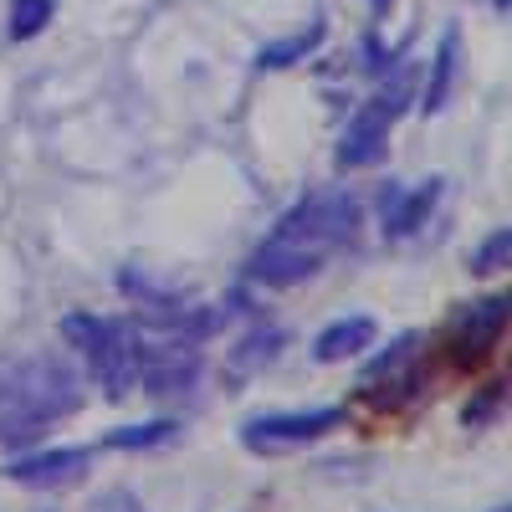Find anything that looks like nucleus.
I'll return each mask as SVG.
<instances>
[{
    "mask_svg": "<svg viewBox=\"0 0 512 512\" xmlns=\"http://www.w3.org/2000/svg\"><path fill=\"white\" fill-rule=\"evenodd\" d=\"M441 190H446L441 175L420 180V185H395V190H384V205H379V226H384V236H390V241L415 236L425 221H431V210L441 205Z\"/></svg>",
    "mask_w": 512,
    "mask_h": 512,
    "instance_id": "10",
    "label": "nucleus"
},
{
    "mask_svg": "<svg viewBox=\"0 0 512 512\" xmlns=\"http://www.w3.org/2000/svg\"><path fill=\"white\" fill-rule=\"evenodd\" d=\"M456 67H461V31L451 26V31L441 36V47H436L431 82H425V103H420V113H425V118H436V113L451 103V88H456Z\"/></svg>",
    "mask_w": 512,
    "mask_h": 512,
    "instance_id": "14",
    "label": "nucleus"
},
{
    "mask_svg": "<svg viewBox=\"0 0 512 512\" xmlns=\"http://www.w3.org/2000/svg\"><path fill=\"white\" fill-rule=\"evenodd\" d=\"M497 512H507V507H497Z\"/></svg>",
    "mask_w": 512,
    "mask_h": 512,
    "instance_id": "23",
    "label": "nucleus"
},
{
    "mask_svg": "<svg viewBox=\"0 0 512 512\" xmlns=\"http://www.w3.org/2000/svg\"><path fill=\"white\" fill-rule=\"evenodd\" d=\"M410 103H415V72L400 57L390 72H384L379 93L344 128V139H338V149H333L338 169H369V164H379L384 159V144H390V128L410 113Z\"/></svg>",
    "mask_w": 512,
    "mask_h": 512,
    "instance_id": "3",
    "label": "nucleus"
},
{
    "mask_svg": "<svg viewBox=\"0 0 512 512\" xmlns=\"http://www.w3.org/2000/svg\"><path fill=\"white\" fill-rule=\"evenodd\" d=\"M390 6H395V0H369V11H379V16L390 11Z\"/></svg>",
    "mask_w": 512,
    "mask_h": 512,
    "instance_id": "21",
    "label": "nucleus"
},
{
    "mask_svg": "<svg viewBox=\"0 0 512 512\" xmlns=\"http://www.w3.org/2000/svg\"><path fill=\"white\" fill-rule=\"evenodd\" d=\"M323 262H328V256H323L318 246H308V241H297V236L272 231L262 246L251 251L246 277H251V282H262V287H297V282H308Z\"/></svg>",
    "mask_w": 512,
    "mask_h": 512,
    "instance_id": "8",
    "label": "nucleus"
},
{
    "mask_svg": "<svg viewBox=\"0 0 512 512\" xmlns=\"http://www.w3.org/2000/svg\"><path fill=\"white\" fill-rule=\"evenodd\" d=\"M502 400H507V384H502V379L482 384V390L472 395V405L461 410V425H466V431H482L487 420H497V415H502Z\"/></svg>",
    "mask_w": 512,
    "mask_h": 512,
    "instance_id": "17",
    "label": "nucleus"
},
{
    "mask_svg": "<svg viewBox=\"0 0 512 512\" xmlns=\"http://www.w3.org/2000/svg\"><path fill=\"white\" fill-rule=\"evenodd\" d=\"M277 349H282V328H272V323L241 333L236 349L226 354V384H241V379H251V374H262V369L277 359Z\"/></svg>",
    "mask_w": 512,
    "mask_h": 512,
    "instance_id": "12",
    "label": "nucleus"
},
{
    "mask_svg": "<svg viewBox=\"0 0 512 512\" xmlns=\"http://www.w3.org/2000/svg\"><path fill=\"white\" fill-rule=\"evenodd\" d=\"M88 461H93L88 446H52V451L16 456V461L6 466V477H11L16 487H41V492H52V487H72V482H82Z\"/></svg>",
    "mask_w": 512,
    "mask_h": 512,
    "instance_id": "9",
    "label": "nucleus"
},
{
    "mask_svg": "<svg viewBox=\"0 0 512 512\" xmlns=\"http://www.w3.org/2000/svg\"><path fill=\"white\" fill-rule=\"evenodd\" d=\"M82 405V374L62 354L0 364V446H31Z\"/></svg>",
    "mask_w": 512,
    "mask_h": 512,
    "instance_id": "1",
    "label": "nucleus"
},
{
    "mask_svg": "<svg viewBox=\"0 0 512 512\" xmlns=\"http://www.w3.org/2000/svg\"><path fill=\"white\" fill-rule=\"evenodd\" d=\"M98 512H144V507H139V497H134V492H113Z\"/></svg>",
    "mask_w": 512,
    "mask_h": 512,
    "instance_id": "20",
    "label": "nucleus"
},
{
    "mask_svg": "<svg viewBox=\"0 0 512 512\" xmlns=\"http://www.w3.org/2000/svg\"><path fill=\"white\" fill-rule=\"evenodd\" d=\"M47 21H52V0H11V36L16 41L41 36Z\"/></svg>",
    "mask_w": 512,
    "mask_h": 512,
    "instance_id": "18",
    "label": "nucleus"
},
{
    "mask_svg": "<svg viewBox=\"0 0 512 512\" xmlns=\"http://www.w3.org/2000/svg\"><path fill=\"white\" fill-rule=\"evenodd\" d=\"M318 47H323V21H308L303 31H292V36H282V41H272V47L256 52V67H262V72H282V67H297L303 57H313Z\"/></svg>",
    "mask_w": 512,
    "mask_h": 512,
    "instance_id": "15",
    "label": "nucleus"
},
{
    "mask_svg": "<svg viewBox=\"0 0 512 512\" xmlns=\"http://www.w3.org/2000/svg\"><path fill=\"white\" fill-rule=\"evenodd\" d=\"M507 256H512V231H507V226H497V231L472 251V272H477V277H492V272H502V267H507Z\"/></svg>",
    "mask_w": 512,
    "mask_h": 512,
    "instance_id": "19",
    "label": "nucleus"
},
{
    "mask_svg": "<svg viewBox=\"0 0 512 512\" xmlns=\"http://www.w3.org/2000/svg\"><path fill=\"white\" fill-rule=\"evenodd\" d=\"M344 425V405H318V410H277V415H256L241 425V446L256 456H277L292 446H308L328 431Z\"/></svg>",
    "mask_w": 512,
    "mask_h": 512,
    "instance_id": "5",
    "label": "nucleus"
},
{
    "mask_svg": "<svg viewBox=\"0 0 512 512\" xmlns=\"http://www.w3.org/2000/svg\"><path fill=\"white\" fill-rule=\"evenodd\" d=\"M277 231L318 246L323 256H333V251H344L359 236V200L349 190H338V185H323V190L297 200L287 216L277 221Z\"/></svg>",
    "mask_w": 512,
    "mask_h": 512,
    "instance_id": "4",
    "label": "nucleus"
},
{
    "mask_svg": "<svg viewBox=\"0 0 512 512\" xmlns=\"http://www.w3.org/2000/svg\"><path fill=\"white\" fill-rule=\"evenodd\" d=\"M369 344H374V318L354 313V318L328 323V328L313 338V359H318V364H344V359H354V354L369 349Z\"/></svg>",
    "mask_w": 512,
    "mask_h": 512,
    "instance_id": "13",
    "label": "nucleus"
},
{
    "mask_svg": "<svg viewBox=\"0 0 512 512\" xmlns=\"http://www.w3.org/2000/svg\"><path fill=\"white\" fill-rule=\"evenodd\" d=\"M425 384H431V374H425L420 349H415L410 359H400V364H390V369L359 379V400H364L374 415H395V410H405L410 400H420Z\"/></svg>",
    "mask_w": 512,
    "mask_h": 512,
    "instance_id": "11",
    "label": "nucleus"
},
{
    "mask_svg": "<svg viewBox=\"0 0 512 512\" xmlns=\"http://www.w3.org/2000/svg\"><path fill=\"white\" fill-rule=\"evenodd\" d=\"M62 338L82 354L88 379L103 390V400H123V395L139 390V333H134V323L103 318V313H67Z\"/></svg>",
    "mask_w": 512,
    "mask_h": 512,
    "instance_id": "2",
    "label": "nucleus"
},
{
    "mask_svg": "<svg viewBox=\"0 0 512 512\" xmlns=\"http://www.w3.org/2000/svg\"><path fill=\"white\" fill-rule=\"evenodd\" d=\"M492 6H497V16H507V11H512V0H492Z\"/></svg>",
    "mask_w": 512,
    "mask_h": 512,
    "instance_id": "22",
    "label": "nucleus"
},
{
    "mask_svg": "<svg viewBox=\"0 0 512 512\" xmlns=\"http://www.w3.org/2000/svg\"><path fill=\"white\" fill-rule=\"evenodd\" d=\"M169 436H175V420H139V425H118V431H108L103 446L108 451H149V446H159Z\"/></svg>",
    "mask_w": 512,
    "mask_h": 512,
    "instance_id": "16",
    "label": "nucleus"
},
{
    "mask_svg": "<svg viewBox=\"0 0 512 512\" xmlns=\"http://www.w3.org/2000/svg\"><path fill=\"white\" fill-rule=\"evenodd\" d=\"M200 379V349L195 338H185L180 328L164 338H139V384L149 395H185Z\"/></svg>",
    "mask_w": 512,
    "mask_h": 512,
    "instance_id": "7",
    "label": "nucleus"
},
{
    "mask_svg": "<svg viewBox=\"0 0 512 512\" xmlns=\"http://www.w3.org/2000/svg\"><path fill=\"white\" fill-rule=\"evenodd\" d=\"M502 328H507V297H477V303H461L451 313V323H446V364L451 369L487 364Z\"/></svg>",
    "mask_w": 512,
    "mask_h": 512,
    "instance_id": "6",
    "label": "nucleus"
}]
</instances>
